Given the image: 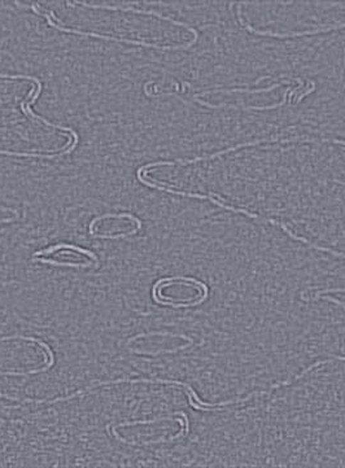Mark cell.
Returning <instances> with one entry per match:
<instances>
[{"label": "cell", "instance_id": "obj_1", "mask_svg": "<svg viewBox=\"0 0 345 468\" xmlns=\"http://www.w3.org/2000/svg\"><path fill=\"white\" fill-rule=\"evenodd\" d=\"M154 300L171 307H196L206 300L208 287L186 277L161 279L154 288Z\"/></svg>", "mask_w": 345, "mask_h": 468}, {"label": "cell", "instance_id": "obj_5", "mask_svg": "<svg viewBox=\"0 0 345 468\" xmlns=\"http://www.w3.org/2000/svg\"><path fill=\"white\" fill-rule=\"evenodd\" d=\"M233 151H236L235 147H233V148H228V149H226V151H222V152H218V154H212V156H208V157H206V160H213V159L218 157V156H221V154H228V152H233ZM198 161H206V157H198V159H193V160H179L178 162H179V164H182V165H189V164H193V162Z\"/></svg>", "mask_w": 345, "mask_h": 468}, {"label": "cell", "instance_id": "obj_4", "mask_svg": "<svg viewBox=\"0 0 345 468\" xmlns=\"http://www.w3.org/2000/svg\"><path fill=\"white\" fill-rule=\"evenodd\" d=\"M240 9L242 8H238V17H239V21L242 23L243 26H245L247 29L250 31H253L256 34H261V36H270V37H278V38H287V37H300V36H310V34H318V33H326V31H330V30L334 29H341V28H345V23H340V25H335V26H330V28H326V29H318L314 30V31H304V33H285V34H280V33H269V31H258V30L253 29L252 26H250L247 22L243 21L242 17H240Z\"/></svg>", "mask_w": 345, "mask_h": 468}, {"label": "cell", "instance_id": "obj_3", "mask_svg": "<svg viewBox=\"0 0 345 468\" xmlns=\"http://www.w3.org/2000/svg\"><path fill=\"white\" fill-rule=\"evenodd\" d=\"M42 15L47 18L48 25L51 28H56L60 31H65V33H73V34H78V36H86V37L100 38V39H105V41H115V42H125L129 44H137V46H144V47H151V48H157V50H181V48H189L191 47L192 44L198 41V38H193V41L190 43L184 44V46H176V47H170V46H157V44L144 43V42H138V41H129V39H118V38L105 37V36H99V34H92V33H85V31H80V30L66 29V28H61L59 25H56L55 22L51 21L50 16L42 14Z\"/></svg>", "mask_w": 345, "mask_h": 468}, {"label": "cell", "instance_id": "obj_2", "mask_svg": "<svg viewBox=\"0 0 345 468\" xmlns=\"http://www.w3.org/2000/svg\"><path fill=\"white\" fill-rule=\"evenodd\" d=\"M140 220L132 214H105L97 217L90 225V233L102 239H117L137 234Z\"/></svg>", "mask_w": 345, "mask_h": 468}]
</instances>
